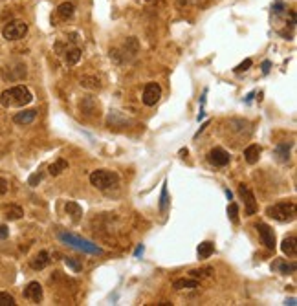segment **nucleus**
<instances>
[{"mask_svg":"<svg viewBox=\"0 0 297 306\" xmlns=\"http://www.w3.org/2000/svg\"><path fill=\"white\" fill-rule=\"evenodd\" d=\"M207 161L213 167H226L231 161V156L228 150H224L222 147H214L207 152Z\"/></svg>","mask_w":297,"mask_h":306,"instance_id":"obj_7","label":"nucleus"},{"mask_svg":"<svg viewBox=\"0 0 297 306\" xmlns=\"http://www.w3.org/2000/svg\"><path fill=\"white\" fill-rule=\"evenodd\" d=\"M4 216H6L8 220H18V218H22V216H24V211H22V207L20 206L11 204V206L4 207Z\"/></svg>","mask_w":297,"mask_h":306,"instance_id":"obj_20","label":"nucleus"},{"mask_svg":"<svg viewBox=\"0 0 297 306\" xmlns=\"http://www.w3.org/2000/svg\"><path fill=\"white\" fill-rule=\"evenodd\" d=\"M26 33H28V24H26L24 20H11L2 30V35H4L6 41H18Z\"/></svg>","mask_w":297,"mask_h":306,"instance_id":"obj_5","label":"nucleus"},{"mask_svg":"<svg viewBox=\"0 0 297 306\" xmlns=\"http://www.w3.org/2000/svg\"><path fill=\"white\" fill-rule=\"evenodd\" d=\"M251 64H253V61H251V59H246V61H242V63H240L239 66L235 68L233 72H235V74H242V72H248V70L251 68Z\"/></svg>","mask_w":297,"mask_h":306,"instance_id":"obj_29","label":"nucleus"},{"mask_svg":"<svg viewBox=\"0 0 297 306\" xmlns=\"http://www.w3.org/2000/svg\"><path fill=\"white\" fill-rule=\"evenodd\" d=\"M41 180H42V173H35V174H32V176L28 178V183H30L32 187H37V185L41 183Z\"/></svg>","mask_w":297,"mask_h":306,"instance_id":"obj_31","label":"nucleus"},{"mask_svg":"<svg viewBox=\"0 0 297 306\" xmlns=\"http://www.w3.org/2000/svg\"><path fill=\"white\" fill-rule=\"evenodd\" d=\"M8 237H9V229H8V225H4V224H0V240L8 239Z\"/></svg>","mask_w":297,"mask_h":306,"instance_id":"obj_32","label":"nucleus"},{"mask_svg":"<svg viewBox=\"0 0 297 306\" xmlns=\"http://www.w3.org/2000/svg\"><path fill=\"white\" fill-rule=\"evenodd\" d=\"M174 290H193V288H198L200 286V281L198 279H176L173 282Z\"/></svg>","mask_w":297,"mask_h":306,"instance_id":"obj_18","label":"nucleus"},{"mask_svg":"<svg viewBox=\"0 0 297 306\" xmlns=\"http://www.w3.org/2000/svg\"><path fill=\"white\" fill-rule=\"evenodd\" d=\"M90 183L96 189L108 193L119 185V176H117V173H112L107 169H98L90 174Z\"/></svg>","mask_w":297,"mask_h":306,"instance_id":"obj_4","label":"nucleus"},{"mask_svg":"<svg viewBox=\"0 0 297 306\" xmlns=\"http://www.w3.org/2000/svg\"><path fill=\"white\" fill-rule=\"evenodd\" d=\"M169 191H167V180L164 182L162 185V193H160V211H162V215L167 213V209H169Z\"/></svg>","mask_w":297,"mask_h":306,"instance_id":"obj_23","label":"nucleus"},{"mask_svg":"<svg viewBox=\"0 0 297 306\" xmlns=\"http://www.w3.org/2000/svg\"><path fill=\"white\" fill-rule=\"evenodd\" d=\"M63 171H68V161H66L65 158H59V160H55V161L48 167V173L51 174V176H59Z\"/></svg>","mask_w":297,"mask_h":306,"instance_id":"obj_22","label":"nucleus"},{"mask_svg":"<svg viewBox=\"0 0 297 306\" xmlns=\"http://www.w3.org/2000/svg\"><path fill=\"white\" fill-rule=\"evenodd\" d=\"M228 218L233 224H239V206L235 202H231L230 206H228Z\"/></svg>","mask_w":297,"mask_h":306,"instance_id":"obj_27","label":"nucleus"},{"mask_svg":"<svg viewBox=\"0 0 297 306\" xmlns=\"http://www.w3.org/2000/svg\"><path fill=\"white\" fill-rule=\"evenodd\" d=\"M214 253V244L213 242H209V240H206V242H202V244H198L197 248V255L200 260H206V258H209V257Z\"/></svg>","mask_w":297,"mask_h":306,"instance_id":"obj_17","label":"nucleus"},{"mask_svg":"<svg viewBox=\"0 0 297 306\" xmlns=\"http://www.w3.org/2000/svg\"><path fill=\"white\" fill-rule=\"evenodd\" d=\"M65 262H66V266H70V268H72V270H75V272H79V270H81V266L77 264V262H74L72 258H66Z\"/></svg>","mask_w":297,"mask_h":306,"instance_id":"obj_33","label":"nucleus"},{"mask_svg":"<svg viewBox=\"0 0 297 306\" xmlns=\"http://www.w3.org/2000/svg\"><path fill=\"white\" fill-rule=\"evenodd\" d=\"M57 15L63 18V20L72 18L75 15V6L72 4V2H63V4L57 8Z\"/></svg>","mask_w":297,"mask_h":306,"instance_id":"obj_19","label":"nucleus"},{"mask_svg":"<svg viewBox=\"0 0 297 306\" xmlns=\"http://www.w3.org/2000/svg\"><path fill=\"white\" fill-rule=\"evenodd\" d=\"M50 262H51V258H50L48 251H41L39 255L33 257L32 262H30V266H32L33 270H44V268H46Z\"/></svg>","mask_w":297,"mask_h":306,"instance_id":"obj_16","label":"nucleus"},{"mask_svg":"<svg viewBox=\"0 0 297 306\" xmlns=\"http://www.w3.org/2000/svg\"><path fill=\"white\" fill-rule=\"evenodd\" d=\"M207 125H209V121H206V123L202 125V127H200V129H198V132H197V134H195V140H197L198 136H200V132H204V129H206Z\"/></svg>","mask_w":297,"mask_h":306,"instance_id":"obj_36","label":"nucleus"},{"mask_svg":"<svg viewBox=\"0 0 297 306\" xmlns=\"http://www.w3.org/2000/svg\"><path fill=\"white\" fill-rule=\"evenodd\" d=\"M290 143H286V141H280V143H277V147H275V158H277V161H280V163H288L290 160Z\"/></svg>","mask_w":297,"mask_h":306,"instance_id":"obj_15","label":"nucleus"},{"mask_svg":"<svg viewBox=\"0 0 297 306\" xmlns=\"http://www.w3.org/2000/svg\"><path fill=\"white\" fill-rule=\"evenodd\" d=\"M42 297H44V291H42V286L37 281H32L24 288V299L32 301L35 305H39L42 301Z\"/></svg>","mask_w":297,"mask_h":306,"instance_id":"obj_10","label":"nucleus"},{"mask_svg":"<svg viewBox=\"0 0 297 306\" xmlns=\"http://www.w3.org/2000/svg\"><path fill=\"white\" fill-rule=\"evenodd\" d=\"M15 299L13 295H9L6 291H0V306H15Z\"/></svg>","mask_w":297,"mask_h":306,"instance_id":"obj_28","label":"nucleus"},{"mask_svg":"<svg viewBox=\"0 0 297 306\" xmlns=\"http://www.w3.org/2000/svg\"><path fill=\"white\" fill-rule=\"evenodd\" d=\"M35 117H37V110H22V112H16L15 116H13V123L15 125H30L35 121Z\"/></svg>","mask_w":297,"mask_h":306,"instance_id":"obj_11","label":"nucleus"},{"mask_svg":"<svg viewBox=\"0 0 297 306\" xmlns=\"http://www.w3.org/2000/svg\"><path fill=\"white\" fill-rule=\"evenodd\" d=\"M273 15H280V13H284L286 11V4L282 2V0H275V4H273Z\"/></svg>","mask_w":297,"mask_h":306,"instance_id":"obj_30","label":"nucleus"},{"mask_svg":"<svg viewBox=\"0 0 297 306\" xmlns=\"http://www.w3.org/2000/svg\"><path fill=\"white\" fill-rule=\"evenodd\" d=\"M81 48H77V46H70V48H66L61 55L65 57V63L68 64V66H74V64H77L79 63V59H81Z\"/></svg>","mask_w":297,"mask_h":306,"instance_id":"obj_12","label":"nucleus"},{"mask_svg":"<svg viewBox=\"0 0 297 306\" xmlns=\"http://www.w3.org/2000/svg\"><path fill=\"white\" fill-rule=\"evenodd\" d=\"M204 116H206V112H204V108L200 110V114L197 116V121H200V119H204Z\"/></svg>","mask_w":297,"mask_h":306,"instance_id":"obj_39","label":"nucleus"},{"mask_svg":"<svg viewBox=\"0 0 297 306\" xmlns=\"http://www.w3.org/2000/svg\"><path fill=\"white\" fill-rule=\"evenodd\" d=\"M65 209H66V213L72 216V220H74L75 224L81 220L82 209H81V206H79V204H75V202H66Z\"/></svg>","mask_w":297,"mask_h":306,"instance_id":"obj_21","label":"nucleus"},{"mask_svg":"<svg viewBox=\"0 0 297 306\" xmlns=\"http://www.w3.org/2000/svg\"><path fill=\"white\" fill-rule=\"evenodd\" d=\"M162 97V86L158 83H147L145 88H143V96H141V101L145 107H154L158 101Z\"/></svg>","mask_w":297,"mask_h":306,"instance_id":"obj_6","label":"nucleus"},{"mask_svg":"<svg viewBox=\"0 0 297 306\" xmlns=\"http://www.w3.org/2000/svg\"><path fill=\"white\" fill-rule=\"evenodd\" d=\"M33 101V94L24 84H16L0 94V105L6 108H20Z\"/></svg>","mask_w":297,"mask_h":306,"instance_id":"obj_1","label":"nucleus"},{"mask_svg":"<svg viewBox=\"0 0 297 306\" xmlns=\"http://www.w3.org/2000/svg\"><path fill=\"white\" fill-rule=\"evenodd\" d=\"M296 202L294 200H284V202H277V204H273V206L266 207V215L273 218V220H277V222H292V220H296Z\"/></svg>","mask_w":297,"mask_h":306,"instance_id":"obj_2","label":"nucleus"},{"mask_svg":"<svg viewBox=\"0 0 297 306\" xmlns=\"http://www.w3.org/2000/svg\"><path fill=\"white\" fill-rule=\"evenodd\" d=\"M138 2H148V0H138Z\"/></svg>","mask_w":297,"mask_h":306,"instance_id":"obj_41","label":"nucleus"},{"mask_svg":"<svg viewBox=\"0 0 297 306\" xmlns=\"http://www.w3.org/2000/svg\"><path fill=\"white\" fill-rule=\"evenodd\" d=\"M141 253H143V246H141V244H140V246L136 248V251H134V257H140Z\"/></svg>","mask_w":297,"mask_h":306,"instance_id":"obj_38","label":"nucleus"},{"mask_svg":"<svg viewBox=\"0 0 297 306\" xmlns=\"http://www.w3.org/2000/svg\"><path fill=\"white\" fill-rule=\"evenodd\" d=\"M81 86L82 88H90V90H98V88H101V83H99L98 77L86 75V77H82L81 79Z\"/></svg>","mask_w":297,"mask_h":306,"instance_id":"obj_24","label":"nucleus"},{"mask_svg":"<svg viewBox=\"0 0 297 306\" xmlns=\"http://www.w3.org/2000/svg\"><path fill=\"white\" fill-rule=\"evenodd\" d=\"M280 251H282L284 255H288V257H296L297 255L296 235H290V237H286V239L280 242Z\"/></svg>","mask_w":297,"mask_h":306,"instance_id":"obj_14","label":"nucleus"},{"mask_svg":"<svg viewBox=\"0 0 297 306\" xmlns=\"http://www.w3.org/2000/svg\"><path fill=\"white\" fill-rule=\"evenodd\" d=\"M198 0H178V4H182V6H185V4H197Z\"/></svg>","mask_w":297,"mask_h":306,"instance_id":"obj_37","label":"nucleus"},{"mask_svg":"<svg viewBox=\"0 0 297 306\" xmlns=\"http://www.w3.org/2000/svg\"><path fill=\"white\" fill-rule=\"evenodd\" d=\"M275 268L279 270L282 275H294L296 273V262H282V260H279V262H275Z\"/></svg>","mask_w":297,"mask_h":306,"instance_id":"obj_25","label":"nucleus"},{"mask_svg":"<svg viewBox=\"0 0 297 306\" xmlns=\"http://www.w3.org/2000/svg\"><path fill=\"white\" fill-rule=\"evenodd\" d=\"M239 194L242 196V200H244V213H246V216L255 215V213H257V202H255L253 193L248 189L244 183H240V185H239Z\"/></svg>","mask_w":297,"mask_h":306,"instance_id":"obj_9","label":"nucleus"},{"mask_svg":"<svg viewBox=\"0 0 297 306\" xmlns=\"http://www.w3.org/2000/svg\"><path fill=\"white\" fill-rule=\"evenodd\" d=\"M270 66H272V63H270V61H264L263 63V74H268V72H270Z\"/></svg>","mask_w":297,"mask_h":306,"instance_id":"obj_35","label":"nucleus"},{"mask_svg":"<svg viewBox=\"0 0 297 306\" xmlns=\"http://www.w3.org/2000/svg\"><path fill=\"white\" fill-rule=\"evenodd\" d=\"M59 240L65 242L66 246H72V248L79 249L82 253H90V255H101V253H103V249L99 248L98 244H92L90 240L81 239V237H77L74 233L61 231L59 233Z\"/></svg>","mask_w":297,"mask_h":306,"instance_id":"obj_3","label":"nucleus"},{"mask_svg":"<svg viewBox=\"0 0 297 306\" xmlns=\"http://www.w3.org/2000/svg\"><path fill=\"white\" fill-rule=\"evenodd\" d=\"M213 272H214L213 268H202V270H191L189 275L193 279H206V277H211Z\"/></svg>","mask_w":297,"mask_h":306,"instance_id":"obj_26","label":"nucleus"},{"mask_svg":"<svg viewBox=\"0 0 297 306\" xmlns=\"http://www.w3.org/2000/svg\"><path fill=\"white\" fill-rule=\"evenodd\" d=\"M261 154H263V147L253 143V145L246 147V150H244V160H246L249 165H255L257 161H259V158H261Z\"/></svg>","mask_w":297,"mask_h":306,"instance_id":"obj_13","label":"nucleus"},{"mask_svg":"<svg viewBox=\"0 0 297 306\" xmlns=\"http://www.w3.org/2000/svg\"><path fill=\"white\" fill-rule=\"evenodd\" d=\"M6 193H8V182L4 178H0V196L6 194Z\"/></svg>","mask_w":297,"mask_h":306,"instance_id":"obj_34","label":"nucleus"},{"mask_svg":"<svg viewBox=\"0 0 297 306\" xmlns=\"http://www.w3.org/2000/svg\"><path fill=\"white\" fill-rule=\"evenodd\" d=\"M255 229H257V233H259L261 240H263L264 246H266L268 249H275V246H277V240H275V233H273L272 227H270L268 224L259 222V224H255Z\"/></svg>","mask_w":297,"mask_h":306,"instance_id":"obj_8","label":"nucleus"},{"mask_svg":"<svg viewBox=\"0 0 297 306\" xmlns=\"http://www.w3.org/2000/svg\"><path fill=\"white\" fill-rule=\"evenodd\" d=\"M286 305H290V306H296V297L288 299V301H286Z\"/></svg>","mask_w":297,"mask_h":306,"instance_id":"obj_40","label":"nucleus"}]
</instances>
